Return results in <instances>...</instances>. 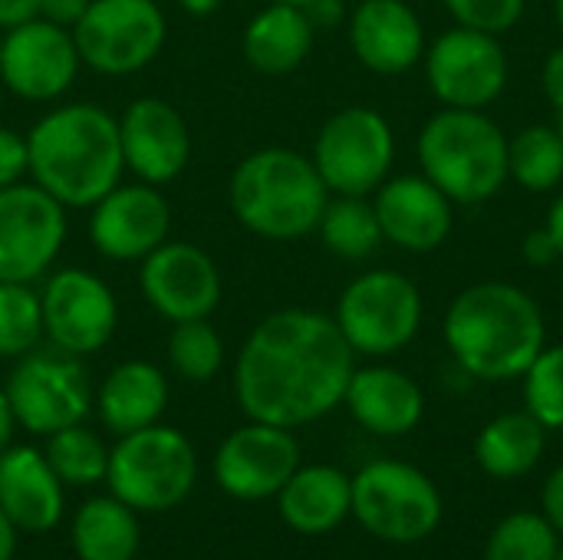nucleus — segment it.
I'll return each instance as SVG.
<instances>
[{"label":"nucleus","instance_id":"1","mask_svg":"<svg viewBox=\"0 0 563 560\" xmlns=\"http://www.w3.org/2000/svg\"><path fill=\"white\" fill-rule=\"evenodd\" d=\"M353 370L356 353L330 314L287 307L247 333L234 363V396L247 419L300 429L343 403Z\"/></svg>","mask_w":563,"mask_h":560},{"label":"nucleus","instance_id":"2","mask_svg":"<svg viewBox=\"0 0 563 560\" xmlns=\"http://www.w3.org/2000/svg\"><path fill=\"white\" fill-rule=\"evenodd\" d=\"M125 175L119 119L96 102H63L26 132V178L63 208H92Z\"/></svg>","mask_w":563,"mask_h":560},{"label":"nucleus","instance_id":"3","mask_svg":"<svg viewBox=\"0 0 563 560\" xmlns=\"http://www.w3.org/2000/svg\"><path fill=\"white\" fill-rule=\"evenodd\" d=\"M442 337L452 360L485 383L521 380L548 340L541 304L518 284L482 281L445 310Z\"/></svg>","mask_w":563,"mask_h":560},{"label":"nucleus","instance_id":"4","mask_svg":"<svg viewBox=\"0 0 563 560\" xmlns=\"http://www.w3.org/2000/svg\"><path fill=\"white\" fill-rule=\"evenodd\" d=\"M330 188L310 155L267 145L238 162L228 182V205L241 228L264 241H297L317 231Z\"/></svg>","mask_w":563,"mask_h":560},{"label":"nucleus","instance_id":"5","mask_svg":"<svg viewBox=\"0 0 563 560\" xmlns=\"http://www.w3.org/2000/svg\"><path fill=\"white\" fill-rule=\"evenodd\" d=\"M416 155L422 175L442 188L452 205H482L511 178L508 135L482 109H439L422 125Z\"/></svg>","mask_w":563,"mask_h":560},{"label":"nucleus","instance_id":"6","mask_svg":"<svg viewBox=\"0 0 563 560\" xmlns=\"http://www.w3.org/2000/svg\"><path fill=\"white\" fill-rule=\"evenodd\" d=\"M198 479V455L191 442L172 426H145L119 436L109 452V492L132 512H168L181 505Z\"/></svg>","mask_w":563,"mask_h":560},{"label":"nucleus","instance_id":"7","mask_svg":"<svg viewBox=\"0 0 563 560\" xmlns=\"http://www.w3.org/2000/svg\"><path fill=\"white\" fill-rule=\"evenodd\" d=\"M422 290L399 271H363L353 277L336 300V327L356 356H396L406 350L422 327Z\"/></svg>","mask_w":563,"mask_h":560},{"label":"nucleus","instance_id":"8","mask_svg":"<svg viewBox=\"0 0 563 560\" xmlns=\"http://www.w3.org/2000/svg\"><path fill=\"white\" fill-rule=\"evenodd\" d=\"M353 515L386 545H419L442 521V495L422 469L376 459L353 479Z\"/></svg>","mask_w":563,"mask_h":560},{"label":"nucleus","instance_id":"9","mask_svg":"<svg viewBox=\"0 0 563 560\" xmlns=\"http://www.w3.org/2000/svg\"><path fill=\"white\" fill-rule=\"evenodd\" d=\"M310 158L330 195L366 198L393 172L396 135L383 112L369 106H346L320 125Z\"/></svg>","mask_w":563,"mask_h":560},{"label":"nucleus","instance_id":"10","mask_svg":"<svg viewBox=\"0 0 563 560\" xmlns=\"http://www.w3.org/2000/svg\"><path fill=\"white\" fill-rule=\"evenodd\" d=\"M73 40L82 66L102 76H132L158 59L168 20L155 0H89Z\"/></svg>","mask_w":563,"mask_h":560},{"label":"nucleus","instance_id":"11","mask_svg":"<svg viewBox=\"0 0 563 560\" xmlns=\"http://www.w3.org/2000/svg\"><path fill=\"white\" fill-rule=\"evenodd\" d=\"M16 426L33 436H53L76 426L92 409V386L79 363L63 350H33L16 360L3 386Z\"/></svg>","mask_w":563,"mask_h":560},{"label":"nucleus","instance_id":"12","mask_svg":"<svg viewBox=\"0 0 563 560\" xmlns=\"http://www.w3.org/2000/svg\"><path fill=\"white\" fill-rule=\"evenodd\" d=\"M66 208L33 182L0 188V281L36 284L63 254Z\"/></svg>","mask_w":563,"mask_h":560},{"label":"nucleus","instance_id":"13","mask_svg":"<svg viewBox=\"0 0 563 560\" xmlns=\"http://www.w3.org/2000/svg\"><path fill=\"white\" fill-rule=\"evenodd\" d=\"M40 307L43 337L69 356L99 353L119 327L115 290L86 267L53 271L40 290Z\"/></svg>","mask_w":563,"mask_h":560},{"label":"nucleus","instance_id":"14","mask_svg":"<svg viewBox=\"0 0 563 560\" xmlns=\"http://www.w3.org/2000/svg\"><path fill=\"white\" fill-rule=\"evenodd\" d=\"M426 79L449 109H488L508 86V53L498 36L452 26L426 50Z\"/></svg>","mask_w":563,"mask_h":560},{"label":"nucleus","instance_id":"15","mask_svg":"<svg viewBox=\"0 0 563 560\" xmlns=\"http://www.w3.org/2000/svg\"><path fill=\"white\" fill-rule=\"evenodd\" d=\"M139 264V290L162 320H211L221 307L224 281L205 248L191 241H165Z\"/></svg>","mask_w":563,"mask_h":560},{"label":"nucleus","instance_id":"16","mask_svg":"<svg viewBox=\"0 0 563 560\" xmlns=\"http://www.w3.org/2000/svg\"><path fill=\"white\" fill-rule=\"evenodd\" d=\"M79 50L73 30L43 17L3 30L0 43V83L26 102H53L73 89L79 76Z\"/></svg>","mask_w":563,"mask_h":560},{"label":"nucleus","instance_id":"17","mask_svg":"<svg viewBox=\"0 0 563 560\" xmlns=\"http://www.w3.org/2000/svg\"><path fill=\"white\" fill-rule=\"evenodd\" d=\"M172 205L158 185L119 182L89 208V241L96 254L115 264L145 261L168 241Z\"/></svg>","mask_w":563,"mask_h":560},{"label":"nucleus","instance_id":"18","mask_svg":"<svg viewBox=\"0 0 563 560\" xmlns=\"http://www.w3.org/2000/svg\"><path fill=\"white\" fill-rule=\"evenodd\" d=\"M297 469L300 446L294 439V429L254 419L234 429L214 455V479L221 492H228L238 502L277 498V492L290 482Z\"/></svg>","mask_w":563,"mask_h":560},{"label":"nucleus","instance_id":"19","mask_svg":"<svg viewBox=\"0 0 563 560\" xmlns=\"http://www.w3.org/2000/svg\"><path fill=\"white\" fill-rule=\"evenodd\" d=\"M115 119L125 172H132L135 182L162 188L188 168L191 129L172 102L158 96H139Z\"/></svg>","mask_w":563,"mask_h":560},{"label":"nucleus","instance_id":"20","mask_svg":"<svg viewBox=\"0 0 563 560\" xmlns=\"http://www.w3.org/2000/svg\"><path fill=\"white\" fill-rule=\"evenodd\" d=\"M383 241L409 254H429L452 234V198L426 175H396L373 191Z\"/></svg>","mask_w":563,"mask_h":560},{"label":"nucleus","instance_id":"21","mask_svg":"<svg viewBox=\"0 0 563 560\" xmlns=\"http://www.w3.org/2000/svg\"><path fill=\"white\" fill-rule=\"evenodd\" d=\"M356 59L379 76H399L426 56V26L406 0H360L346 20Z\"/></svg>","mask_w":563,"mask_h":560},{"label":"nucleus","instance_id":"22","mask_svg":"<svg viewBox=\"0 0 563 560\" xmlns=\"http://www.w3.org/2000/svg\"><path fill=\"white\" fill-rule=\"evenodd\" d=\"M63 482L46 455L30 446L0 452V512L16 531L43 535L63 518Z\"/></svg>","mask_w":563,"mask_h":560},{"label":"nucleus","instance_id":"23","mask_svg":"<svg viewBox=\"0 0 563 560\" xmlns=\"http://www.w3.org/2000/svg\"><path fill=\"white\" fill-rule=\"evenodd\" d=\"M343 403L366 432L383 439L412 432L426 413V396L419 383L396 366L353 370Z\"/></svg>","mask_w":563,"mask_h":560},{"label":"nucleus","instance_id":"24","mask_svg":"<svg viewBox=\"0 0 563 560\" xmlns=\"http://www.w3.org/2000/svg\"><path fill=\"white\" fill-rule=\"evenodd\" d=\"M92 403L109 432L129 436L162 419L168 406V380L148 360H125L109 370Z\"/></svg>","mask_w":563,"mask_h":560},{"label":"nucleus","instance_id":"25","mask_svg":"<svg viewBox=\"0 0 563 560\" xmlns=\"http://www.w3.org/2000/svg\"><path fill=\"white\" fill-rule=\"evenodd\" d=\"M280 518L300 535H327L353 515V479L333 465H300L277 492Z\"/></svg>","mask_w":563,"mask_h":560},{"label":"nucleus","instance_id":"26","mask_svg":"<svg viewBox=\"0 0 563 560\" xmlns=\"http://www.w3.org/2000/svg\"><path fill=\"white\" fill-rule=\"evenodd\" d=\"M317 30L303 7L290 3H267L261 7L241 36L244 59L264 76L294 73L313 50Z\"/></svg>","mask_w":563,"mask_h":560},{"label":"nucleus","instance_id":"27","mask_svg":"<svg viewBox=\"0 0 563 560\" xmlns=\"http://www.w3.org/2000/svg\"><path fill=\"white\" fill-rule=\"evenodd\" d=\"M548 429L525 409L492 419L475 439V462L492 479H521L544 455Z\"/></svg>","mask_w":563,"mask_h":560},{"label":"nucleus","instance_id":"28","mask_svg":"<svg viewBox=\"0 0 563 560\" xmlns=\"http://www.w3.org/2000/svg\"><path fill=\"white\" fill-rule=\"evenodd\" d=\"M73 551L79 560H132L139 551L135 512L109 498H89L73 518Z\"/></svg>","mask_w":563,"mask_h":560},{"label":"nucleus","instance_id":"29","mask_svg":"<svg viewBox=\"0 0 563 560\" xmlns=\"http://www.w3.org/2000/svg\"><path fill=\"white\" fill-rule=\"evenodd\" d=\"M317 231H320L327 251L343 261H366L383 244V228H379L373 201L353 198V195L330 198Z\"/></svg>","mask_w":563,"mask_h":560},{"label":"nucleus","instance_id":"30","mask_svg":"<svg viewBox=\"0 0 563 560\" xmlns=\"http://www.w3.org/2000/svg\"><path fill=\"white\" fill-rule=\"evenodd\" d=\"M508 175L531 195L563 185V139L558 125H528L508 139Z\"/></svg>","mask_w":563,"mask_h":560},{"label":"nucleus","instance_id":"31","mask_svg":"<svg viewBox=\"0 0 563 560\" xmlns=\"http://www.w3.org/2000/svg\"><path fill=\"white\" fill-rule=\"evenodd\" d=\"M43 455L63 485H79V488L96 485L106 479V469H109V449L82 422L46 436Z\"/></svg>","mask_w":563,"mask_h":560},{"label":"nucleus","instance_id":"32","mask_svg":"<svg viewBox=\"0 0 563 560\" xmlns=\"http://www.w3.org/2000/svg\"><path fill=\"white\" fill-rule=\"evenodd\" d=\"M168 363L188 383H208L224 366V340L211 320L172 323L168 333Z\"/></svg>","mask_w":563,"mask_h":560},{"label":"nucleus","instance_id":"33","mask_svg":"<svg viewBox=\"0 0 563 560\" xmlns=\"http://www.w3.org/2000/svg\"><path fill=\"white\" fill-rule=\"evenodd\" d=\"M43 340V307L33 284L0 281V360H20Z\"/></svg>","mask_w":563,"mask_h":560},{"label":"nucleus","instance_id":"34","mask_svg":"<svg viewBox=\"0 0 563 560\" xmlns=\"http://www.w3.org/2000/svg\"><path fill=\"white\" fill-rule=\"evenodd\" d=\"M561 551V535L544 515L515 512L488 538L485 560H554Z\"/></svg>","mask_w":563,"mask_h":560},{"label":"nucleus","instance_id":"35","mask_svg":"<svg viewBox=\"0 0 563 560\" xmlns=\"http://www.w3.org/2000/svg\"><path fill=\"white\" fill-rule=\"evenodd\" d=\"M521 380L528 413L544 429H563V343L544 347Z\"/></svg>","mask_w":563,"mask_h":560},{"label":"nucleus","instance_id":"36","mask_svg":"<svg viewBox=\"0 0 563 560\" xmlns=\"http://www.w3.org/2000/svg\"><path fill=\"white\" fill-rule=\"evenodd\" d=\"M455 26L505 36L525 17V0H442Z\"/></svg>","mask_w":563,"mask_h":560},{"label":"nucleus","instance_id":"37","mask_svg":"<svg viewBox=\"0 0 563 560\" xmlns=\"http://www.w3.org/2000/svg\"><path fill=\"white\" fill-rule=\"evenodd\" d=\"M26 178V135L0 125V188Z\"/></svg>","mask_w":563,"mask_h":560},{"label":"nucleus","instance_id":"38","mask_svg":"<svg viewBox=\"0 0 563 560\" xmlns=\"http://www.w3.org/2000/svg\"><path fill=\"white\" fill-rule=\"evenodd\" d=\"M541 515L551 521V528L563 538V465H558L541 492Z\"/></svg>","mask_w":563,"mask_h":560},{"label":"nucleus","instance_id":"39","mask_svg":"<svg viewBox=\"0 0 563 560\" xmlns=\"http://www.w3.org/2000/svg\"><path fill=\"white\" fill-rule=\"evenodd\" d=\"M86 7H89V0H40V17L56 26L73 30L79 23V17L86 13Z\"/></svg>","mask_w":563,"mask_h":560},{"label":"nucleus","instance_id":"40","mask_svg":"<svg viewBox=\"0 0 563 560\" xmlns=\"http://www.w3.org/2000/svg\"><path fill=\"white\" fill-rule=\"evenodd\" d=\"M541 86H544V96L548 102L563 112V46L551 50V56L544 59V69H541Z\"/></svg>","mask_w":563,"mask_h":560},{"label":"nucleus","instance_id":"41","mask_svg":"<svg viewBox=\"0 0 563 560\" xmlns=\"http://www.w3.org/2000/svg\"><path fill=\"white\" fill-rule=\"evenodd\" d=\"M521 251H525V261L534 264V267H551L554 261H561V254H558V248H554V241H551V234L544 228L531 231L525 238V248Z\"/></svg>","mask_w":563,"mask_h":560},{"label":"nucleus","instance_id":"42","mask_svg":"<svg viewBox=\"0 0 563 560\" xmlns=\"http://www.w3.org/2000/svg\"><path fill=\"white\" fill-rule=\"evenodd\" d=\"M303 10H307L313 30H333V26H340V23L346 20L343 0H310Z\"/></svg>","mask_w":563,"mask_h":560},{"label":"nucleus","instance_id":"43","mask_svg":"<svg viewBox=\"0 0 563 560\" xmlns=\"http://www.w3.org/2000/svg\"><path fill=\"white\" fill-rule=\"evenodd\" d=\"M40 17V0H0V30Z\"/></svg>","mask_w":563,"mask_h":560},{"label":"nucleus","instance_id":"44","mask_svg":"<svg viewBox=\"0 0 563 560\" xmlns=\"http://www.w3.org/2000/svg\"><path fill=\"white\" fill-rule=\"evenodd\" d=\"M544 231L551 234V241H554V248H558V254H561L563 261V191L554 198V205H551V211H548Z\"/></svg>","mask_w":563,"mask_h":560},{"label":"nucleus","instance_id":"45","mask_svg":"<svg viewBox=\"0 0 563 560\" xmlns=\"http://www.w3.org/2000/svg\"><path fill=\"white\" fill-rule=\"evenodd\" d=\"M13 426H16V419H13L10 399H7V393L0 389V452H3V449H10V436H13Z\"/></svg>","mask_w":563,"mask_h":560},{"label":"nucleus","instance_id":"46","mask_svg":"<svg viewBox=\"0 0 563 560\" xmlns=\"http://www.w3.org/2000/svg\"><path fill=\"white\" fill-rule=\"evenodd\" d=\"M13 551H16V528L0 512V560H13Z\"/></svg>","mask_w":563,"mask_h":560},{"label":"nucleus","instance_id":"47","mask_svg":"<svg viewBox=\"0 0 563 560\" xmlns=\"http://www.w3.org/2000/svg\"><path fill=\"white\" fill-rule=\"evenodd\" d=\"M178 7L191 17H208L221 7V0H178Z\"/></svg>","mask_w":563,"mask_h":560},{"label":"nucleus","instance_id":"48","mask_svg":"<svg viewBox=\"0 0 563 560\" xmlns=\"http://www.w3.org/2000/svg\"><path fill=\"white\" fill-rule=\"evenodd\" d=\"M554 17H558V26L563 33V0H554Z\"/></svg>","mask_w":563,"mask_h":560},{"label":"nucleus","instance_id":"49","mask_svg":"<svg viewBox=\"0 0 563 560\" xmlns=\"http://www.w3.org/2000/svg\"><path fill=\"white\" fill-rule=\"evenodd\" d=\"M267 3H290V7H307L310 0H267Z\"/></svg>","mask_w":563,"mask_h":560},{"label":"nucleus","instance_id":"50","mask_svg":"<svg viewBox=\"0 0 563 560\" xmlns=\"http://www.w3.org/2000/svg\"><path fill=\"white\" fill-rule=\"evenodd\" d=\"M558 132H561L563 139V112H558Z\"/></svg>","mask_w":563,"mask_h":560},{"label":"nucleus","instance_id":"51","mask_svg":"<svg viewBox=\"0 0 563 560\" xmlns=\"http://www.w3.org/2000/svg\"><path fill=\"white\" fill-rule=\"evenodd\" d=\"M554 560H563V548H561V551H558V558H554Z\"/></svg>","mask_w":563,"mask_h":560},{"label":"nucleus","instance_id":"52","mask_svg":"<svg viewBox=\"0 0 563 560\" xmlns=\"http://www.w3.org/2000/svg\"><path fill=\"white\" fill-rule=\"evenodd\" d=\"M0 43H3V30H0Z\"/></svg>","mask_w":563,"mask_h":560}]
</instances>
